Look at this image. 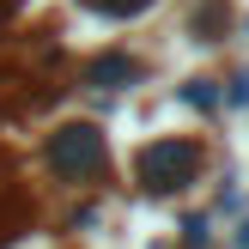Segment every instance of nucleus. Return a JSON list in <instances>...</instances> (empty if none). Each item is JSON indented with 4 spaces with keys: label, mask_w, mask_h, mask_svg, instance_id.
Wrapping results in <instances>:
<instances>
[{
    "label": "nucleus",
    "mask_w": 249,
    "mask_h": 249,
    "mask_svg": "<svg viewBox=\"0 0 249 249\" xmlns=\"http://www.w3.org/2000/svg\"><path fill=\"white\" fill-rule=\"evenodd\" d=\"M49 164H55L67 182L97 177V170H104V134L97 128H61L55 140H49Z\"/></svg>",
    "instance_id": "nucleus-2"
},
{
    "label": "nucleus",
    "mask_w": 249,
    "mask_h": 249,
    "mask_svg": "<svg viewBox=\"0 0 249 249\" xmlns=\"http://www.w3.org/2000/svg\"><path fill=\"white\" fill-rule=\"evenodd\" d=\"M195 170H201V146H195V140H152L140 158H134V177H140L152 195L189 189Z\"/></svg>",
    "instance_id": "nucleus-1"
},
{
    "label": "nucleus",
    "mask_w": 249,
    "mask_h": 249,
    "mask_svg": "<svg viewBox=\"0 0 249 249\" xmlns=\"http://www.w3.org/2000/svg\"><path fill=\"white\" fill-rule=\"evenodd\" d=\"M237 249H249V225H237Z\"/></svg>",
    "instance_id": "nucleus-3"
}]
</instances>
